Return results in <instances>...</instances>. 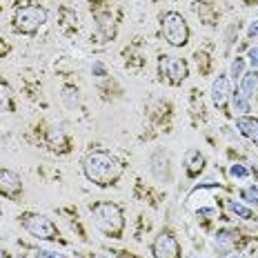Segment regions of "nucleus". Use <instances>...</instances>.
Instances as JSON below:
<instances>
[{"label": "nucleus", "mask_w": 258, "mask_h": 258, "mask_svg": "<svg viewBox=\"0 0 258 258\" xmlns=\"http://www.w3.org/2000/svg\"><path fill=\"white\" fill-rule=\"evenodd\" d=\"M83 171L89 182H94L98 187H109L118 182V178L122 176V165L116 156H111L105 149H94V152L85 156Z\"/></svg>", "instance_id": "f257e3e1"}, {"label": "nucleus", "mask_w": 258, "mask_h": 258, "mask_svg": "<svg viewBox=\"0 0 258 258\" xmlns=\"http://www.w3.org/2000/svg\"><path fill=\"white\" fill-rule=\"evenodd\" d=\"M94 214V223L105 236L109 238H120L122 229H125V216H122V209L116 203H98V205L91 207Z\"/></svg>", "instance_id": "f03ea898"}, {"label": "nucleus", "mask_w": 258, "mask_h": 258, "mask_svg": "<svg viewBox=\"0 0 258 258\" xmlns=\"http://www.w3.org/2000/svg\"><path fill=\"white\" fill-rule=\"evenodd\" d=\"M45 23L47 9L42 5H20L14 14V29L25 36H34Z\"/></svg>", "instance_id": "7ed1b4c3"}, {"label": "nucleus", "mask_w": 258, "mask_h": 258, "mask_svg": "<svg viewBox=\"0 0 258 258\" xmlns=\"http://www.w3.org/2000/svg\"><path fill=\"white\" fill-rule=\"evenodd\" d=\"M160 31L171 47H185L189 42V25L178 12H167L160 16Z\"/></svg>", "instance_id": "20e7f679"}, {"label": "nucleus", "mask_w": 258, "mask_h": 258, "mask_svg": "<svg viewBox=\"0 0 258 258\" xmlns=\"http://www.w3.org/2000/svg\"><path fill=\"white\" fill-rule=\"evenodd\" d=\"M20 225L38 240H58V236H60L58 227L53 225V220L49 216H45V214L25 212L20 216Z\"/></svg>", "instance_id": "39448f33"}, {"label": "nucleus", "mask_w": 258, "mask_h": 258, "mask_svg": "<svg viewBox=\"0 0 258 258\" xmlns=\"http://www.w3.org/2000/svg\"><path fill=\"white\" fill-rule=\"evenodd\" d=\"M158 74H160V78L167 80V83L180 85V83H185L187 76H189V67H187V62L178 56H160Z\"/></svg>", "instance_id": "423d86ee"}, {"label": "nucleus", "mask_w": 258, "mask_h": 258, "mask_svg": "<svg viewBox=\"0 0 258 258\" xmlns=\"http://www.w3.org/2000/svg\"><path fill=\"white\" fill-rule=\"evenodd\" d=\"M154 258H180V245L171 232H160L152 243Z\"/></svg>", "instance_id": "0eeeda50"}, {"label": "nucleus", "mask_w": 258, "mask_h": 258, "mask_svg": "<svg viewBox=\"0 0 258 258\" xmlns=\"http://www.w3.org/2000/svg\"><path fill=\"white\" fill-rule=\"evenodd\" d=\"M0 196L9 198V201H18L23 196V180L16 171L0 167Z\"/></svg>", "instance_id": "6e6552de"}, {"label": "nucleus", "mask_w": 258, "mask_h": 258, "mask_svg": "<svg viewBox=\"0 0 258 258\" xmlns=\"http://www.w3.org/2000/svg\"><path fill=\"white\" fill-rule=\"evenodd\" d=\"M229 100H232V87H229L227 76H216V80L212 83V103L218 109H227Z\"/></svg>", "instance_id": "1a4fd4ad"}, {"label": "nucleus", "mask_w": 258, "mask_h": 258, "mask_svg": "<svg viewBox=\"0 0 258 258\" xmlns=\"http://www.w3.org/2000/svg\"><path fill=\"white\" fill-rule=\"evenodd\" d=\"M205 169V156H203L198 149H189L185 154V171L189 178H196L201 171Z\"/></svg>", "instance_id": "9d476101"}, {"label": "nucleus", "mask_w": 258, "mask_h": 258, "mask_svg": "<svg viewBox=\"0 0 258 258\" xmlns=\"http://www.w3.org/2000/svg\"><path fill=\"white\" fill-rule=\"evenodd\" d=\"M236 129H238L245 138H249L251 143L258 145V118H254V116H238L236 118Z\"/></svg>", "instance_id": "9b49d317"}, {"label": "nucleus", "mask_w": 258, "mask_h": 258, "mask_svg": "<svg viewBox=\"0 0 258 258\" xmlns=\"http://www.w3.org/2000/svg\"><path fill=\"white\" fill-rule=\"evenodd\" d=\"M94 18H96V31H98L103 38H111V36H114V18H111L109 9L96 12Z\"/></svg>", "instance_id": "f8f14e48"}, {"label": "nucleus", "mask_w": 258, "mask_h": 258, "mask_svg": "<svg viewBox=\"0 0 258 258\" xmlns=\"http://www.w3.org/2000/svg\"><path fill=\"white\" fill-rule=\"evenodd\" d=\"M236 236L238 234H236L234 229H220V232L216 234V238H214V247H216L220 254H227L236 243Z\"/></svg>", "instance_id": "ddd939ff"}, {"label": "nucleus", "mask_w": 258, "mask_h": 258, "mask_svg": "<svg viewBox=\"0 0 258 258\" xmlns=\"http://www.w3.org/2000/svg\"><path fill=\"white\" fill-rule=\"evenodd\" d=\"M47 145H49L51 149H56V152H67L69 149V141H67V136H64V132L60 127L49 129V134H47Z\"/></svg>", "instance_id": "4468645a"}, {"label": "nucleus", "mask_w": 258, "mask_h": 258, "mask_svg": "<svg viewBox=\"0 0 258 258\" xmlns=\"http://www.w3.org/2000/svg\"><path fill=\"white\" fill-rule=\"evenodd\" d=\"M256 89H258V72L256 69L249 74H243V76H240V94L247 96V98H251Z\"/></svg>", "instance_id": "2eb2a0df"}, {"label": "nucleus", "mask_w": 258, "mask_h": 258, "mask_svg": "<svg viewBox=\"0 0 258 258\" xmlns=\"http://www.w3.org/2000/svg\"><path fill=\"white\" fill-rule=\"evenodd\" d=\"M0 111H14V94L7 83L0 80Z\"/></svg>", "instance_id": "dca6fc26"}, {"label": "nucleus", "mask_w": 258, "mask_h": 258, "mask_svg": "<svg viewBox=\"0 0 258 258\" xmlns=\"http://www.w3.org/2000/svg\"><path fill=\"white\" fill-rule=\"evenodd\" d=\"M227 209L232 214H236L238 218H245V220H254L258 218L256 214H254V209H249V207H245L243 203H236V201H227Z\"/></svg>", "instance_id": "f3484780"}, {"label": "nucleus", "mask_w": 258, "mask_h": 258, "mask_svg": "<svg viewBox=\"0 0 258 258\" xmlns=\"http://www.w3.org/2000/svg\"><path fill=\"white\" fill-rule=\"evenodd\" d=\"M232 105H234V111H238L240 116H247V111H251L249 98L243 96L240 91H232Z\"/></svg>", "instance_id": "a211bd4d"}, {"label": "nucleus", "mask_w": 258, "mask_h": 258, "mask_svg": "<svg viewBox=\"0 0 258 258\" xmlns=\"http://www.w3.org/2000/svg\"><path fill=\"white\" fill-rule=\"evenodd\" d=\"M240 198H243V201H247L249 205L258 207V187H245V189L240 191Z\"/></svg>", "instance_id": "6ab92c4d"}, {"label": "nucleus", "mask_w": 258, "mask_h": 258, "mask_svg": "<svg viewBox=\"0 0 258 258\" xmlns=\"http://www.w3.org/2000/svg\"><path fill=\"white\" fill-rule=\"evenodd\" d=\"M245 74V58H238L236 56V60L232 62V67H229V76H232L234 80L240 78Z\"/></svg>", "instance_id": "aec40b11"}, {"label": "nucleus", "mask_w": 258, "mask_h": 258, "mask_svg": "<svg viewBox=\"0 0 258 258\" xmlns=\"http://www.w3.org/2000/svg\"><path fill=\"white\" fill-rule=\"evenodd\" d=\"M34 258H69V256L60 254V251H53V249H36Z\"/></svg>", "instance_id": "412c9836"}, {"label": "nucleus", "mask_w": 258, "mask_h": 258, "mask_svg": "<svg viewBox=\"0 0 258 258\" xmlns=\"http://www.w3.org/2000/svg\"><path fill=\"white\" fill-rule=\"evenodd\" d=\"M229 174H232L234 178H247V176H249V171H247V169L243 167V165H232Z\"/></svg>", "instance_id": "4be33fe9"}, {"label": "nucleus", "mask_w": 258, "mask_h": 258, "mask_svg": "<svg viewBox=\"0 0 258 258\" xmlns=\"http://www.w3.org/2000/svg\"><path fill=\"white\" fill-rule=\"evenodd\" d=\"M74 94H78V89H76V87H64V94H62V98L67 100V105H72V107L78 103V100H74Z\"/></svg>", "instance_id": "5701e85b"}, {"label": "nucleus", "mask_w": 258, "mask_h": 258, "mask_svg": "<svg viewBox=\"0 0 258 258\" xmlns=\"http://www.w3.org/2000/svg\"><path fill=\"white\" fill-rule=\"evenodd\" d=\"M91 74H94L96 78H107V69L103 62H94V67H91Z\"/></svg>", "instance_id": "b1692460"}, {"label": "nucleus", "mask_w": 258, "mask_h": 258, "mask_svg": "<svg viewBox=\"0 0 258 258\" xmlns=\"http://www.w3.org/2000/svg\"><path fill=\"white\" fill-rule=\"evenodd\" d=\"M247 58H249V64L258 72V47H251L249 53H247Z\"/></svg>", "instance_id": "393cba45"}, {"label": "nucleus", "mask_w": 258, "mask_h": 258, "mask_svg": "<svg viewBox=\"0 0 258 258\" xmlns=\"http://www.w3.org/2000/svg\"><path fill=\"white\" fill-rule=\"evenodd\" d=\"M247 36H249V38H258V20L249 25V29H247Z\"/></svg>", "instance_id": "a878e982"}, {"label": "nucleus", "mask_w": 258, "mask_h": 258, "mask_svg": "<svg viewBox=\"0 0 258 258\" xmlns=\"http://www.w3.org/2000/svg\"><path fill=\"white\" fill-rule=\"evenodd\" d=\"M7 51H9V47H7V45H3V40H0V56H5Z\"/></svg>", "instance_id": "bb28decb"}, {"label": "nucleus", "mask_w": 258, "mask_h": 258, "mask_svg": "<svg viewBox=\"0 0 258 258\" xmlns=\"http://www.w3.org/2000/svg\"><path fill=\"white\" fill-rule=\"evenodd\" d=\"M0 258H9V254H7V251H3V249H0Z\"/></svg>", "instance_id": "cd10ccee"}, {"label": "nucleus", "mask_w": 258, "mask_h": 258, "mask_svg": "<svg viewBox=\"0 0 258 258\" xmlns=\"http://www.w3.org/2000/svg\"><path fill=\"white\" fill-rule=\"evenodd\" d=\"M227 258H245V256H238V254H232V256H227Z\"/></svg>", "instance_id": "c85d7f7f"}, {"label": "nucleus", "mask_w": 258, "mask_h": 258, "mask_svg": "<svg viewBox=\"0 0 258 258\" xmlns=\"http://www.w3.org/2000/svg\"><path fill=\"white\" fill-rule=\"evenodd\" d=\"M94 258H105V256H100V254H98V256H94Z\"/></svg>", "instance_id": "c756f323"}, {"label": "nucleus", "mask_w": 258, "mask_h": 258, "mask_svg": "<svg viewBox=\"0 0 258 258\" xmlns=\"http://www.w3.org/2000/svg\"><path fill=\"white\" fill-rule=\"evenodd\" d=\"M189 258H201V256H189Z\"/></svg>", "instance_id": "7c9ffc66"}]
</instances>
